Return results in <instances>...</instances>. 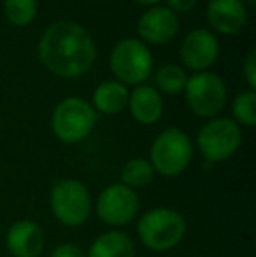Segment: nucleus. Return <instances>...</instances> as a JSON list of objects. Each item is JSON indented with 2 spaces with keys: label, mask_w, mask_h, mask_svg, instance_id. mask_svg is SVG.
Wrapping results in <instances>:
<instances>
[{
  "label": "nucleus",
  "mask_w": 256,
  "mask_h": 257,
  "mask_svg": "<svg viewBox=\"0 0 256 257\" xmlns=\"http://www.w3.org/2000/svg\"><path fill=\"white\" fill-rule=\"evenodd\" d=\"M39 60L51 74L62 79L84 75L97 60V48L90 32L75 21H56L39 39Z\"/></svg>",
  "instance_id": "f257e3e1"
},
{
  "label": "nucleus",
  "mask_w": 256,
  "mask_h": 257,
  "mask_svg": "<svg viewBox=\"0 0 256 257\" xmlns=\"http://www.w3.org/2000/svg\"><path fill=\"white\" fill-rule=\"evenodd\" d=\"M188 222L178 210L168 206L151 208L137 222V236L146 248L167 252L176 248L186 236Z\"/></svg>",
  "instance_id": "f03ea898"
},
{
  "label": "nucleus",
  "mask_w": 256,
  "mask_h": 257,
  "mask_svg": "<svg viewBox=\"0 0 256 257\" xmlns=\"http://www.w3.org/2000/svg\"><path fill=\"white\" fill-rule=\"evenodd\" d=\"M195 147L186 132L181 128H167L153 140L149 163L154 173L161 177H179L193 161Z\"/></svg>",
  "instance_id": "7ed1b4c3"
},
{
  "label": "nucleus",
  "mask_w": 256,
  "mask_h": 257,
  "mask_svg": "<svg viewBox=\"0 0 256 257\" xmlns=\"http://www.w3.org/2000/svg\"><path fill=\"white\" fill-rule=\"evenodd\" d=\"M49 208L62 226L81 227L92 215V193L77 179H58L49 193Z\"/></svg>",
  "instance_id": "20e7f679"
},
{
  "label": "nucleus",
  "mask_w": 256,
  "mask_h": 257,
  "mask_svg": "<svg viewBox=\"0 0 256 257\" xmlns=\"http://www.w3.org/2000/svg\"><path fill=\"white\" fill-rule=\"evenodd\" d=\"M97 124V112L92 103L79 96H68L55 107L51 130L63 144H79L92 135Z\"/></svg>",
  "instance_id": "39448f33"
},
{
  "label": "nucleus",
  "mask_w": 256,
  "mask_h": 257,
  "mask_svg": "<svg viewBox=\"0 0 256 257\" xmlns=\"http://www.w3.org/2000/svg\"><path fill=\"white\" fill-rule=\"evenodd\" d=\"M111 72L125 86H140L153 70V54L140 39H121L113 48L109 58Z\"/></svg>",
  "instance_id": "423d86ee"
},
{
  "label": "nucleus",
  "mask_w": 256,
  "mask_h": 257,
  "mask_svg": "<svg viewBox=\"0 0 256 257\" xmlns=\"http://www.w3.org/2000/svg\"><path fill=\"white\" fill-rule=\"evenodd\" d=\"M197 146L207 163H223L240 149L242 130L230 117L209 119L198 132Z\"/></svg>",
  "instance_id": "0eeeda50"
},
{
  "label": "nucleus",
  "mask_w": 256,
  "mask_h": 257,
  "mask_svg": "<svg viewBox=\"0 0 256 257\" xmlns=\"http://www.w3.org/2000/svg\"><path fill=\"white\" fill-rule=\"evenodd\" d=\"M186 103L197 117L214 119L221 114L228 100L226 84L214 72H197L186 82Z\"/></svg>",
  "instance_id": "6e6552de"
},
{
  "label": "nucleus",
  "mask_w": 256,
  "mask_h": 257,
  "mask_svg": "<svg viewBox=\"0 0 256 257\" xmlns=\"http://www.w3.org/2000/svg\"><path fill=\"white\" fill-rule=\"evenodd\" d=\"M140 212V200L137 191L121 182L107 186L95 200V213L104 224L111 227L128 226Z\"/></svg>",
  "instance_id": "1a4fd4ad"
},
{
  "label": "nucleus",
  "mask_w": 256,
  "mask_h": 257,
  "mask_svg": "<svg viewBox=\"0 0 256 257\" xmlns=\"http://www.w3.org/2000/svg\"><path fill=\"white\" fill-rule=\"evenodd\" d=\"M179 56L186 68L193 72H205L216 63L219 56V41L214 32L197 28L192 30L181 42Z\"/></svg>",
  "instance_id": "9d476101"
},
{
  "label": "nucleus",
  "mask_w": 256,
  "mask_h": 257,
  "mask_svg": "<svg viewBox=\"0 0 256 257\" xmlns=\"http://www.w3.org/2000/svg\"><path fill=\"white\" fill-rule=\"evenodd\" d=\"M137 32H139V39L144 44H167L178 35L179 16L165 6L149 7L140 14Z\"/></svg>",
  "instance_id": "9b49d317"
},
{
  "label": "nucleus",
  "mask_w": 256,
  "mask_h": 257,
  "mask_svg": "<svg viewBox=\"0 0 256 257\" xmlns=\"http://www.w3.org/2000/svg\"><path fill=\"white\" fill-rule=\"evenodd\" d=\"M6 247L13 257H41L46 248V233L35 220L20 219L7 229Z\"/></svg>",
  "instance_id": "f8f14e48"
},
{
  "label": "nucleus",
  "mask_w": 256,
  "mask_h": 257,
  "mask_svg": "<svg viewBox=\"0 0 256 257\" xmlns=\"http://www.w3.org/2000/svg\"><path fill=\"white\" fill-rule=\"evenodd\" d=\"M207 21L218 34L235 35L246 27L247 9L240 0H209Z\"/></svg>",
  "instance_id": "ddd939ff"
},
{
  "label": "nucleus",
  "mask_w": 256,
  "mask_h": 257,
  "mask_svg": "<svg viewBox=\"0 0 256 257\" xmlns=\"http://www.w3.org/2000/svg\"><path fill=\"white\" fill-rule=\"evenodd\" d=\"M130 114L137 122L144 126H151L158 122L163 115V98L154 86L140 84L135 86L128 96Z\"/></svg>",
  "instance_id": "4468645a"
},
{
  "label": "nucleus",
  "mask_w": 256,
  "mask_h": 257,
  "mask_svg": "<svg viewBox=\"0 0 256 257\" xmlns=\"http://www.w3.org/2000/svg\"><path fill=\"white\" fill-rule=\"evenodd\" d=\"M86 257H135V243L125 231L109 229L92 241Z\"/></svg>",
  "instance_id": "2eb2a0df"
},
{
  "label": "nucleus",
  "mask_w": 256,
  "mask_h": 257,
  "mask_svg": "<svg viewBox=\"0 0 256 257\" xmlns=\"http://www.w3.org/2000/svg\"><path fill=\"white\" fill-rule=\"evenodd\" d=\"M130 91L125 84L120 81H106L99 84L93 91L92 96V107L95 112L106 115H114L125 110L128 105Z\"/></svg>",
  "instance_id": "dca6fc26"
},
{
  "label": "nucleus",
  "mask_w": 256,
  "mask_h": 257,
  "mask_svg": "<svg viewBox=\"0 0 256 257\" xmlns=\"http://www.w3.org/2000/svg\"><path fill=\"white\" fill-rule=\"evenodd\" d=\"M154 170L151 166L149 159L133 158L127 161L121 168V184L133 191H139L147 187L154 180Z\"/></svg>",
  "instance_id": "f3484780"
},
{
  "label": "nucleus",
  "mask_w": 256,
  "mask_h": 257,
  "mask_svg": "<svg viewBox=\"0 0 256 257\" xmlns=\"http://www.w3.org/2000/svg\"><path fill=\"white\" fill-rule=\"evenodd\" d=\"M156 89L165 95H179L185 91L186 82H188V74L181 65L168 63L163 65L154 75Z\"/></svg>",
  "instance_id": "a211bd4d"
},
{
  "label": "nucleus",
  "mask_w": 256,
  "mask_h": 257,
  "mask_svg": "<svg viewBox=\"0 0 256 257\" xmlns=\"http://www.w3.org/2000/svg\"><path fill=\"white\" fill-rule=\"evenodd\" d=\"M4 14L14 27H28L37 16V0H4Z\"/></svg>",
  "instance_id": "6ab92c4d"
},
{
  "label": "nucleus",
  "mask_w": 256,
  "mask_h": 257,
  "mask_svg": "<svg viewBox=\"0 0 256 257\" xmlns=\"http://www.w3.org/2000/svg\"><path fill=\"white\" fill-rule=\"evenodd\" d=\"M232 115L239 126L253 128L256 124V93L251 89L239 93L232 102Z\"/></svg>",
  "instance_id": "aec40b11"
},
{
  "label": "nucleus",
  "mask_w": 256,
  "mask_h": 257,
  "mask_svg": "<svg viewBox=\"0 0 256 257\" xmlns=\"http://www.w3.org/2000/svg\"><path fill=\"white\" fill-rule=\"evenodd\" d=\"M242 75L246 79L247 86L251 91L256 89V51L249 49V53L246 54V60L242 63Z\"/></svg>",
  "instance_id": "412c9836"
},
{
  "label": "nucleus",
  "mask_w": 256,
  "mask_h": 257,
  "mask_svg": "<svg viewBox=\"0 0 256 257\" xmlns=\"http://www.w3.org/2000/svg\"><path fill=\"white\" fill-rule=\"evenodd\" d=\"M51 257H86V252L79 245L62 243L51 252Z\"/></svg>",
  "instance_id": "4be33fe9"
},
{
  "label": "nucleus",
  "mask_w": 256,
  "mask_h": 257,
  "mask_svg": "<svg viewBox=\"0 0 256 257\" xmlns=\"http://www.w3.org/2000/svg\"><path fill=\"white\" fill-rule=\"evenodd\" d=\"M198 0H167V7L172 13H190L195 6H197Z\"/></svg>",
  "instance_id": "5701e85b"
},
{
  "label": "nucleus",
  "mask_w": 256,
  "mask_h": 257,
  "mask_svg": "<svg viewBox=\"0 0 256 257\" xmlns=\"http://www.w3.org/2000/svg\"><path fill=\"white\" fill-rule=\"evenodd\" d=\"M137 4L140 6H147V7H154V6H160L161 0H135Z\"/></svg>",
  "instance_id": "b1692460"
},
{
  "label": "nucleus",
  "mask_w": 256,
  "mask_h": 257,
  "mask_svg": "<svg viewBox=\"0 0 256 257\" xmlns=\"http://www.w3.org/2000/svg\"><path fill=\"white\" fill-rule=\"evenodd\" d=\"M240 2H242L244 6H254V4H256V0H240Z\"/></svg>",
  "instance_id": "393cba45"
}]
</instances>
